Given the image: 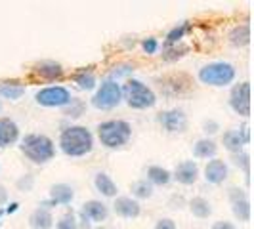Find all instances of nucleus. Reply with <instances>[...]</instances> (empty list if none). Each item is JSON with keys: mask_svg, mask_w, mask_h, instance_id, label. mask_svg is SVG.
<instances>
[{"mask_svg": "<svg viewBox=\"0 0 254 229\" xmlns=\"http://www.w3.org/2000/svg\"><path fill=\"white\" fill-rule=\"evenodd\" d=\"M60 143H62L64 153L71 155V157H80L92 149V134L82 126L67 128L62 134Z\"/></svg>", "mask_w": 254, "mask_h": 229, "instance_id": "f257e3e1", "label": "nucleus"}, {"mask_svg": "<svg viewBox=\"0 0 254 229\" xmlns=\"http://www.w3.org/2000/svg\"><path fill=\"white\" fill-rule=\"evenodd\" d=\"M132 136V128L125 120H107L100 124V140L107 147H121Z\"/></svg>", "mask_w": 254, "mask_h": 229, "instance_id": "f03ea898", "label": "nucleus"}, {"mask_svg": "<svg viewBox=\"0 0 254 229\" xmlns=\"http://www.w3.org/2000/svg\"><path fill=\"white\" fill-rule=\"evenodd\" d=\"M21 149L33 163H46L54 157V143L46 136H27Z\"/></svg>", "mask_w": 254, "mask_h": 229, "instance_id": "7ed1b4c3", "label": "nucleus"}, {"mask_svg": "<svg viewBox=\"0 0 254 229\" xmlns=\"http://www.w3.org/2000/svg\"><path fill=\"white\" fill-rule=\"evenodd\" d=\"M199 78L210 86H226L235 78V67L229 63H208L199 71Z\"/></svg>", "mask_w": 254, "mask_h": 229, "instance_id": "20e7f679", "label": "nucleus"}, {"mask_svg": "<svg viewBox=\"0 0 254 229\" xmlns=\"http://www.w3.org/2000/svg\"><path fill=\"white\" fill-rule=\"evenodd\" d=\"M125 98L130 107L134 109H147L155 105V94L151 88H147L145 84H141L140 80H130L125 86Z\"/></svg>", "mask_w": 254, "mask_h": 229, "instance_id": "39448f33", "label": "nucleus"}, {"mask_svg": "<svg viewBox=\"0 0 254 229\" xmlns=\"http://www.w3.org/2000/svg\"><path fill=\"white\" fill-rule=\"evenodd\" d=\"M121 96H123V92L119 88V84L109 80V82L102 84V88L98 90V94L94 96L92 103L98 109H113L121 103Z\"/></svg>", "mask_w": 254, "mask_h": 229, "instance_id": "423d86ee", "label": "nucleus"}, {"mask_svg": "<svg viewBox=\"0 0 254 229\" xmlns=\"http://www.w3.org/2000/svg\"><path fill=\"white\" fill-rule=\"evenodd\" d=\"M37 102L40 105H46V107H62V105H67L71 102V96L62 86H50V88H44L38 92Z\"/></svg>", "mask_w": 254, "mask_h": 229, "instance_id": "0eeeda50", "label": "nucleus"}, {"mask_svg": "<svg viewBox=\"0 0 254 229\" xmlns=\"http://www.w3.org/2000/svg\"><path fill=\"white\" fill-rule=\"evenodd\" d=\"M231 107L235 113L243 114V116H249L251 114V84L249 82H243L239 86L231 90Z\"/></svg>", "mask_w": 254, "mask_h": 229, "instance_id": "6e6552de", "label": "nucleus"}, {"mask_svg": "<svg viewBox=\"0 0 254 229\" xmlns=\"http://www.w3.org/2000/svg\"><path fill=\"white\" fill-rule=\"evenodd\" d=\"M231 203H233V214L239 218L241 222H249L251 220V203L245 197L241 189H231Z\"/></svg>", "mask_w": 254, "mask_h": 229, "instance_id": "1a4fd4ad", "label": "nucleus"}, {"mask_svg": "<svg viewBox=\"0 0 254 229\" xmlns=\"http://www.w3.org/2000/svg\"><path fill=\"white\" fill-rule=\"evenodd\" d=\"M197 176H199V168H197L195 163H191V161H186V163H182V165L176 166L174 178L178 179L180 183H184V185L195 183V181H197Z\"/></svg>", "mask_w": 254, "mask_h": 229, "instance_id": "9d476101", "label": "nucleus"}, {"mask_svg": "<svg viewBox=\"0 0 254 229\" xmlns=\"http://www.w3.org/2000/svg\"><path fill=\"white\" fill-rule=\"evenodd\" d=\"M247 141H249V132L247 130H243V134L241 130H229L224 134V145L231 153H239Z\"/></svg>", "mask_w": 254, "mask_h": 229, "instance_id": "9b49d317", "label": "nucleus"}, {"mask_svg": "<svg viewBox=\"0 0 254 229\" xmlns=\"http://www.w3.org/2000/svg\"><path fill=\"white\" fill-rule=\"evenodd\" d=\"M161 122L170 132H184L188 126V118L182 111H168L161 116Z\"/></svg>", "mask_w": 254, "mask_h": 229, "instance_id": "f8f14e48", "label": "nucleus"}, {"mask_svg": "<svg viewBox=\"0 0 254 229\" xmlns=\"http://www.w3.org/2000/svg\"><path fill=\"white\" fill-rule=\"evenodd\" d=\"M204 178L210 183H222L228 178V166L224 165V161H210L204 168Z\"/></svg>", "mask_w": 254, "mask_h": 229, "instance_id": "ddd939ff", "label": "nucleus"}, {"mask_svg": "<svg viewBox=\"0 0 254 229\" xmlns=\"http://www.w3.org/2000/svg\"><path fill=\"white\" fill-rule=\"evenodd\" d=\"M115 212L123 218H136L140 214V204L128 197H121L115 201Z\"/></svg>", "mask_w": 254, "mask_h": 229, "instance_id": "4468645a", "label": "nucleus"}, {"mask_svg": "<svg viewBox=\"0 0 254 229\" xmlns=\"http://www.w3.org/2000/svg\"><path fill=\"white\" fill-rule=\"evenodd\" d=\"M19 130L10 118H0V147H6L17 140Z\"/></svg>", "mask_w": 254, "mask_h": 229, "instance_id": "2eb2a0df", "label": "nucleus"}, {"mask_svg": "<svg viewBox=\"0 0 254 229\" xmlns=\"http://www.w3.org/2000/svg\"><path fill=\"white\" fill-rule=\"evenodd\" d=\"M82 212H84V216L94 220V222H103L107 218V214H109L107 206L103 203H100V201H88V203L84 204Z\"/></svg>", "mask_w": 254, "mask_h": 229, "instance_id": "dca6fc26", "label": "nucleus"}, {"mask_svg": "<svg viewBox=\"0 0 254 229\" xmlns=\"http://www.w3.org/2000/svg\"><path fill=\"white\" fill-rule=\"evenodd\" d=\"M249 40H251V27H249V23L237 25L229 33V42L233 46H245V44H249Z\"/></svg>", "mask_w": 254, "mask_h": 229, "instance_id": "f3484780", "label": "nucleus"}, {"mask_svg": "<svg viewBox=\"0 0 254 229\" xmlns=\"http://www.w3.org/2000/svg\"><path fill=\"white\" fill-rule=\"evenodd\" d=\"M31 226L35 229H50L52 228V214L48 212V210H44V208H38V210H35L33 214H31Z\"/></svg>", "mask_w": 254, "mask_h": 229, "instance_id": "a211bd4d", "label": "nucleus"}, {"mask_svg": "<svg viewBox=\"0 0 254 229\" xmlns=\"http://www.w3.org/2000/svg\"><path fill=\"white\" fill-rule=\"evenodd\" d=\"M96 187L105 197H115L117 195V185H115V181L107 174H98L96 176Z\"/></svg>", "mask_w": 254, "mask_h": 229, "instance_id": "6ab92c4d", "label": "nucleus"}, {"mask_svg": "<svg viewBox=\"0 0 254 229\" xmlns=\"http://www.w3.org/2000/svg\"><path fill=\"white\" fill-rule=\"evenodd\" d=\"M35 73H37L40 78H48V80H52V78H58V76H62V67L58 63H40L37 65V69H35Z\"/></svg>", "mask_w": 254, "mask_h": 229, "instance_id": "aec40b11", "label": "nucleus"}, {"mask_svg": "<svg viewBox=\"0 0 254 229\" xmlns=\"http://www.w3.org/2000/svg\"><path fill=\"white\" fill-rule=\"evenodd\" d=\"M52 199H54L56 203H62V204L71 203V199H73V189H71L69 185H65V183H58V185L52 187Z\"/></svg>", "mask_w": 254, "mask_h": 229, "instance_id": "412c9836", "label": "nucleus"}, {"mask_svg": "<svg viewBox=\"0 0 254 229\" xmlns=\"http://www.w3.org/2000/svg\"><path fill=\"white\" fill-rule=\"evenodd\" d=\"M216 143L212 140H199L195 143V155L199 159H208V157H214L216 155Z\"/></svg>", "mask_w": 254, "mask_h": 229, "instance_id": "4be33fe9", "label": "nucleus"}, {"mask_svg": "<svg viewBox=\"0 0 254 229\" xmlns=\"http://www.w3.org/2000/svg\"><path fill=\"white\" fill-rule=\"evenodd\" d=\"M147 178H149V181L157 183V185H166L170 181V172L161 168V166H151L147 170Z\"/></svg>", "mask_w": 254, "mask_h": 229, "instance_id": "5701e85b", "label": "nucleus"}, {"mask_svg": "<svg viewBox=\"0 0 254 229\" xmlns=\"http://www.w3.org/2000/svg\"><path fill=\"white\" fill-rule=\"evenodd\" d=\"M190 206H191V212H193L197 218H208L210 216V212H212V208H210L208 201L203 199V197L193 199V201L190 203Z\"/></svg>", "mask_w": 254, "mask_h": 229, "instance_id": "b1692460", "label": "nucleus"}, {"mask_svg": "<svg viewBox=\"0 0 254 229\" xmlns=\"http://www.w3.org/2000/svg\"><path fill=\"white\" fill-rule=\"evenodd\" d=\"M23 94H25V88L19 86V84H4V86H0V96L6 98V100H19Z\"/></svg>", "mask_w": 254, "mask_h": 229, "instance_id": "393cba45", "label": "nucleus"}, {"mask_svg": "<svg viewBox=\"0 0 254 229\" xmlns=\"http://www.w3.org/2000/svg\"><path fill=\"white\" fill-rule=\"evenodd\" d=\"M132 191H134V195L136 197H140V199H147V197H151V185L147 183V181H138L134 187H132Z\"/></svg>", "mask_w": 254, "mask_h": 229, "instance_id": "a878e982", "label": "nucleus"}, {"mask_svg": "<svg viewBox=\"0 0 254 229\" xmlns=\"http://www.w3.org/2000/svg\"><path fill=\"white\" fill-rule=\"evenodd\" d=\"M76 84L80 86V88H94V84H96V78H94V75L92 73H82V75L76 76Z\"/></svg>", "mask_w": 254, "mask_h": 229, "instance_id": "bb28decb", "label": "nucleus"}, {"mask_svg": "<svg viewBox=\"0 0 254 229\" xmlns=\"http://www.w3.org/2000/svg\"><path fill=\"white\" fill-rule=\"evenodd\" d=\"M58 229H78L76 228V222L73 216H64L58 224Z\"/></svg>", "mask_w": 254, "mask_h": 229, "instance_id": "cd10ccee", "label": "nucleus"}, {"mask_svg": "<svg viewBox=\"0 0 254 229\" xmlns=\"http://www.w3.org/2000/svg\"><path fill=\"white\" fill-rule=\"evenodd\" d=\"M155 229H176V224H174L172 220L165 218V220H161V222L155 226Z\"/></svg>", "mask_w": 254, "mask_h": 229, "instance_id": "c85d7f7f", "label": "nucleus"}, {"mask_svg": "<svg viewBox=\"0 0 254 229\" xmlns=\"http://www.w3.org/2000/svg\"><path fill=\"white\" fill-rule=\"evenodd\" d=\"M143 50L147 52V54H153V52L157 50V42H155V38H147V40H143Z\"/></svg>", "mask_w": 254, "mask_h": 229, "instance_id": "c756f323", "label": "nucleus"}, {"mask_svg": "<svg viewBox=\"0 0 254 229\" xmlns=\"http://www.w3.org/2000/svg\"><path fill=\"white\" fill-rule=\"evenodd\" d=\"M235 163H237V165H241L243 168H245V172H249V155H245V153H243L241 157H237V159H235Z\"/></svg>", "mask_w": 254, "mask_h": 229, "instance_id": "7c9ffc66", "label": "nucleus"}, {"mask_svg": "<svg viewBox=\"0 0 254 229\" xmlns=\"http://www.w3.org/2000/svg\"><path fill=\"white\" fill-rule=\"evenodd\" d=\"M212 229H235V226L229 224V222H216V224L212 226Z\"/></svg>", "mask_w": 254, "mask_h": 229, "instance_id": "2f4dec72", "label": "nucleus"}, {"mask_svg": "<svg viewBox=\"0 0 254 229\" xmlns=\"http://www.w3.org/2000/svg\"><path fill=\"white\" fill-rule=\"evenodd\" d=\"M6 199H8V193H6V189L0 185V204L6 203Z\"/></svg>", "mask_w": 254, "mask_h": 229, "instance_id": "473e14b6", "label": "nucleus"}, {"mask_svg": "<svg viewBox=\"0 0 254 229\" xmlns=\"http://www.w3.org/2000/svg\"><path fill=\"white\" fill-rule=\"evenodd\" d=\"M98 229H105V228H98Z\"/></svg>", "mask_w": 254, "mask_h": 229, "instance_id": "72a5a7b5", "label": "nucleus"}]
</instances>
